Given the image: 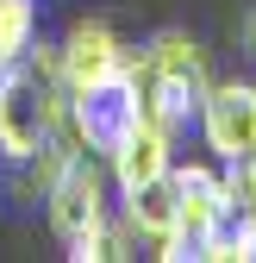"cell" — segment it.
I'll return each mask as SVG.
<instances>
[{"label": "cell", "mask_w": 256, "mask_h": 263, "mask_svg": "<svg viewBox=\"0 0 256 263\" xmlns=\"http://www.w3.org/2000/svg\"><path fill=\"white\" fill-rule=\"evenodd\" d=\"M194 132L219 163L256 157V82H212L206 101H200Z\"/></svg>", "instance_id": "obj_6"}, {"label": "cell", "mask_w": 256, "mask_h": 263, "mask_svg": "<svg viewBox=\"0 0 256 263\" xmlns=\"http://www.w3.org/2000/svg\"><path fill=\"white\" fill-rule=\"evenodd\" d=\"M219 176H225V226L256 238V157L219 163Z\"/></svg>", "instance_id": "obj_10"}, {"label": "cell", "mask_w": 256, "mask_h": 263, "mask_svg": "<svg viewBox=\"0 0 256 263\" xmlns=\"http://www.w3.org/2000/svg\"><path fill=\"white\" fill-rule=\"evenodd\" d=\"M138 57L144 50H132L125 44V63L113 76H100V82H88V88H69V132H75V144L88 151V157H113L132 132L144 125V88H138Z\"/></svg>", "instance_id": "obj_3"}, {"label": "cell", "mask_w": 256, "mask_h": 263, "mask_svg": "<svg viewBox=\"0 0 256 263\" xmlns=\"http://www.w3.org/2000/svg\"><path fill=\"white\" fill-rule=\"evenodd\" d=\"M119 201H125V219L138 226L144 245L175 238V176H156V182H144L132 194H119Z\"/></svg>", "instance_id": "obj_9"}, {"label": "cell", "mask_w": 256, "mask_h": 263, "mask_svg": "<svg viewBox=\"0 0 256 263\" xmlns=\"http://www.w3.org/2000/svg\"><path fill=\"white\" fill-rule=\"evenodd\" d=\"M238 50L256 63V13H244V19H238Z\"/></svg>", "instance_id": "obj_12"}, {"label": "cell", "mask_w": 256, "mask_h": 263, "mask_svg": "<svg viewBox=\"0 0 256 263\" xmlns=\"http://www.w3.org/2000/svg\"><path fill=\"white\" fill-rule=\"evenodd\" d=\"M175 176V238L156 245V257L163 263H181V257H200V245L225 226V176H219V157L212 163H169Z\"/></svg>", "instance_id": "obj_4"}, {"label": "cell", "mask_w": 256, "mask_h": 263, "mask_svg": "<svg viewBox=\"0 0 256 263\" xmlns=\"http://www.w3.org/2000/svg\"><path fill=\"white\" fill-rule=\"evenodd\" d=\"M106 188H113V176H106V163L100 157H88V151H75V163L56 176V188L44 194V219H50V232L62 238V245H75L81 232H94L113 207H106Z\"/></svg>", "instance_id": "obj_5"}, {"label": "cell", "mask_w": 256, "mask_h": 263, "mask_svg": "<svg viewBox=\"0 0 256 263\" xmlns=\"http://www.w3.org/2000/svg\"><path fill=\"white\" fill-rule=\"evenodd\" d=\"M138 88H144V119H156L169 138L194 132L200 101L212 88L206 50L187 38V31H156L144 44V57H138Z\"/></svg>", "instance_id": "obj_2"}, {"label": "cell", "mask_w": 256, "mask_h": 263, "mask_svg": "<svg viewBox=\"0 0 256 263\" xmlns=\"http://www.w3.org/2000/svg\"><path fill=\"white\" fill-rule=\"evenodd\" d=\"M38 38V0H0V76L31 50Z\"/></svg>", "instance_id": "obj_11"}, {"label": "cell", "mask_w": 256, "mask_h": 263, "mask_svg": "<svg viewBox=\"0 0 256 263\" xmlns=\"http://www.w3.org/2000/svg\"><path fill=\"white\" fill-rule=\"evenodd\" d=\"M56 57H62V76H69V88H88V82L113 76L119 63H125V44H119V31H113L106 19H75L69 31H62Z\"/></svg>", "instance_id": "obj_7"}, {"label": "cell", "mask_w": 256, "mask_h": 263, "mask_svg": "<svg viewBox=\"0 0 256 263\" xmlns=\"http://www.w3.org/2000/svg\"><path fill=\"white\" fill-rule=\"evenodd\" d=\"M169 163H175V138H169L156 119H144L132 138L106 157V176H113L119 194H132V188H144V182H156V176H169Z\"/></svg>", "instance_id": "obj_8"}, {"label": "cell", "mask_w": 256, "mask_h": 263, "mask_svg": "<svg viewBox=\"0 0 256 263\" xmlns=\"http://www.w3.org/2000/svg\"><path fill=\"white\" fill-rule=\"evenodd\" d=\"M69 125V76H62L56 44H38L0 76V163H25L38 144H50Z\"/></svg>", "instance_id": "obj_1"}]
</instances>
